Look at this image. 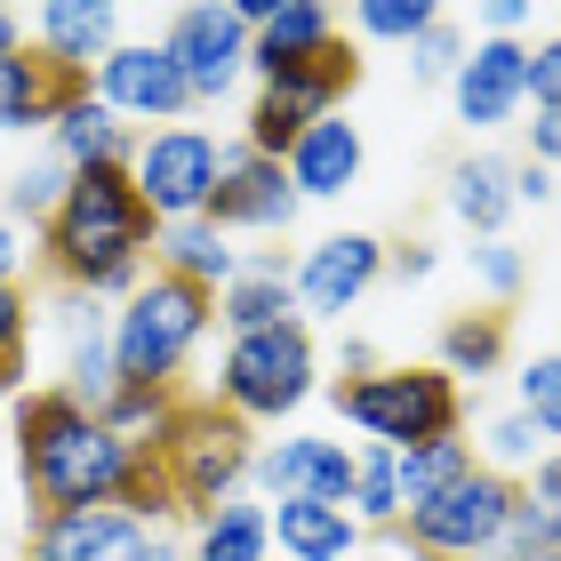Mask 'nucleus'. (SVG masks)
Masks as SVG:
<instances>
[{
    "label": "nucleus",
    "instance_id": "obj_35",
    "mask_svg": "<svg viewBox=\"0 0 561 561\" xmlns=\"http://www.w3.org/2000/svg\"><path fill=\"white\" fill-rule=\"evenodd\" d=\"M353 473H362V466H353V449L321 442V449H313V490H305V497H321V505H345V514H353Z\"/></svg>",
    "mask_w": 561,
    "mask_h": 561
},
{
    "label": "nucleus",
    "instance_id": "obj_12",
    "mask_svg": "<svg viewBox=\"0 0 561 561\" xmlns=\"http://www.w3.org/2000/svg\"><path fill=\"white\" fill-rule=\"evenodd\" d=\"M96 96L121 113V121H176L193 113V89L185 72H176V57L161 41H121L105 65H96Z\"/></svg>",
    "mask_w": 561,
    "mask_h": 561
},
{
    "label": "nucleus",
    "instance_id": "obj_8",
    "mask_svg": "<svg viewBox=\"0 0 561 561\" xmlns=\"http://www.w3.org/2000/svg\"><path fill=\"white\" fill-rule=\"evenodd\" d=\"M249 41H257V24H249L241 0H193L161 33V48L176 57V72H185V89H193V105H217L249 72Z\"/></svg>",
    "mask_w": 561,
    "mask_h": 561
},
{
    "label": "nucleus",
    "instance_id": "obj_1",
    "mask_svg": "<svg viewBox=\"0 0 561 561\" xmlns=\"http://www.w3.org/2000/svg\"><path fill=\"white\" fill-rule=\"evenodd\" d=\"M161 249V217L145 209L129 169H72V193L41 225V265L65 297H137Z\"/></svg>",
    "mask_w": 561,
    "mask_h": 561
},
{
    "label": "nucleus",
    "instance_id": "obj_22",
    "mask_svg": "<svg viewBox=\"0 0 561 561\" xmlns=\"http://www.w3.org/2000/svg\"><path fill=\"white\" fill-rule=\"evenodd\" d=\"M514 209H522V201H514V161H497V152H473V161L449 169V217L473 225L481 241H497V225L514 217Z\"/></svg>",
    "mask_w": 561,
    "mask_h": 561
},
{
    "label": "nucleus",
    "instance_id": "obj_10",
    "mask_svg": "<svg viewBox=\"0 0 561 561\" xmlns=\"http://www.w3.org/2000/svg\"><path fill=\"white\" fill-rule=\"evenodd\" d=\"M289 217H297L289 161H265V152H249V145H225L217 193H209V225L217 233H289Z\"/></svg>",
    "mask_w": 561,
    "mask_h": 561
},
{
    "label": "nucleus",
    "instance_id": "obj_19",
    "mask_svg": "<svg viewBox=\"0 0 561 561\" xmlns=\"http://www.w3.org/2000/svg\"><path fill=\"white\" fill-rule=\"evenodd\" d=\"M353 176H362V129L353 121H313V129L297 137V152H289V185H297V201H337V193H353Z\"/></svg>",
    "mask_w": 561,
    "mask_h": 561
},
{
    "label": "nucleus",
    "instance_id": "obj_32",
    "mask_svg": "<svg viewBox=\"0 0 561 561\" xmlns=\"http://www.w3.org/2000/svg\"><path fill=\"white\" fill-rule=\"evenodd\" d=\"M497 553H561V505H546V497L522 490V505H514V522H505V546H497Z\"/></svg>",
    "mask_w": 561,
    "mask_h": 561
},
{
    "label": "nucleus",
    "instance_id": "obj_33",
    "mask_svg": "<svg viewBox=\"0 0 561 561\" xmlns=\"http://www.w3.org/2000/svg\"><path fill=\"white\" fill-rule=\"evenodd\" d=\"M522 417L538 433H561V353H538L522 369Z\"/></svg>",
    "mask_w": 561,
    "mask_h": 561
},
{
    "label": "nucleus",
    "instance_id": "obj_15",
    "mask_svg": "<svg viewBox=\"0 0 561 561\" xmlns=\"http://www.w3.org/2000/svg\"><path fill=\"white\" fill-rule=\"evenodd\" d=\"M152 529L129 505H81V514H41L33 522V561H129Z\"/></svg>",
    "mask_w": 561,
    "mask_h": 561
},
{
    "label": "nucleus",
    "instance_id": "obj_41",
    "mask_svg": "<svg viewBox=\"0 0 561 561\" xmlns=\"http://www.w3.org/2000/svg\"><path fill=\"white\" fill-rule=\"evenodd\" d=\"M386 273H393V280H425V273H433V241H401V249H386Z\"/></svg>",
    "mask_w": 561,
    "mask_h": 561
},
{
    "label": "nucleus",
    "instance_id": "obj_40",
    "mask_svg": "<svg viewBox=\"0 0 561 561\" xmlns=\"http://www.w3.org/2000/svg\"><path fill=\"white\" fill-rule=\"evenodd\" d=\"M529 161H538V169H561V113H538V121H529Z\"/></svg>",
    "mask_w": 561,
    "mask_h": 561
},
{
    "label": "nucleus",
    "instance_id": "obj_49",
    "mask_svg": "<svg viewBox=\"0 0 561 561\" xmlns=\"http://www.w3.org/2000/svg\"><path fill=\"white\" fill-rule=\"evenodd\" d=\"M529 561H561V553H529Z\"/></svg>",
    "mask_w": 561,
    "mask_h": 561
},
{
    "label": "nucleus",
    "instance_id": "obj_3",
    "mask_svg": "<svg viewBox=\"0 0 561 561\" xmlns=\"http://www.w3.org/2000/svg\"><path fill=\"white\" fill-rule=\"evenodd\" d=\"M145 449H152V466H161L185 522H209L249 481V466H257V433H249V417L225 410V401H176V417Z\"/></svg>",
    "mask_w": 561,
    "mask_h": 561
},
{
    "label": "nucleus",
    "instance_id": "obj_18",
    "mask_svg": "<svg viewBox=\"0 0 561 561\" xmlns=\"http://www.w3.org/2000/svg\"><path fill=\"white\" fill-rule=\"evenodd\" d=\"M33 48L41 57H57V65H72V72H96L121 48V9L113 0H48V9L33 16Z\"/></svg>",
    "mask_w": 561,
    "mask_h": 561
},
{
    "label": "nucleus",
    "instance_id": "obj_46",
    "mask_svg": "<svg viewBox=\"0 0 561 561\" xmlns=\"http://www.w3.org/2000/svg\"><path fill=\"white\" fill-rule=\"evenodd\" d=\"M129 561H185V553H176V546H161V538H145V546H137Z\"/></svg>",
    "mask_w": 561,
    "mask_h": 561
},
{
    "label": "nucleus",
    "instance_id": "obj_39",
    "mask_svg": "<svg viewBox=\"0 0 561 561\" xmlns=\"http://www.w3.org/2000/svg\"><path fill=\"white\" fill-rule=\"evenodd\" d=\"M522 457H538V425L514 410V417H497V425H490V466L505 473V466H522Z\"/></svg>",
    "mask_w": 561,
    "mask_h": 561
},
{
    "label": "nucleus",
    "instance_id": "obj_11",
    "mask_svg": "<svg viewBox=\"0 0 561 561\" xmlns=\"http://www.w3.org/2000/svg\"><path fill=\"white\" fill-rule=\"evenodd\" d=\"M377 280H386V241H377V233H329L321 249L297 257V313L345 321Z\"/></svg>",
    "mask_w": 561,
    "mask_h": 561
},
{
    "label": "nucleus",
    "instance_id": "obj_13",
    "mask_svg": "<svg viewBox=\"0 0 561 561\" xmlns=\"http://www.w3.org/2000/svg\"><path fill=\"white\" fill-rule=\"evenodd\" d=\"M249 72H257L273 96H289L305 121H329L353 96V81H362V57H353L345 41H321V48H305V57H273V48L249 41Z\"/></svg>",
    "mask_w": 561,
    "mask_h": 561
},
{
    "label": "nucleus",
    "instance_id": "obj_43",
    "mask_svg": "<svg viewBox=\"0 0 561 561\" xmlns=\"http://www.w3.org/2000/svg\"><path fill=\"white\" fill-rule=\"evenodd\" d=\"M481 24H490V41H514L522 24H529V0H490V9H481Z\"/></svg>",
    "mask_w": 561,
    "mask_h": 561
},
{
    "label": "nucleus",
    "instance_id": "obj_42",
    "mask_svg": "<svg viewBox=\"0 0 561 561\" xmlns=\"http://www.w3.org/2000/svg\"><path fill=\"white\" fill-rule=\"evenodd\" d=\"M514 201H522V209H546V201H553V169L522 161V169H514Z\"/></svg>",
    "mask_w": 561,
    "mask_h": 561
},
{
    "label": "nucleus",
    "instance_id": "obj_44",
    "mask_svg": "<svg viewBox=\"0 0 561 561\" xmlns=\"http://www.w3.org/2000/svg\"><path fill=\"white\" fill-rule=\"evenodd\" d=\"M529 497L561 505V457H538V473H529Z\"/></svg>",
    "mask_w": 561,
    "mask_h": 561
},
{
    "label": "nucleus",
    "instance_id": "obj_38",
    "mask_svg": "<svg viewBox=\"0 0 561 561\" xmlns=\"http://www.w3.org/2000/svg\"><path fill=\"white\" fill-rule=\"evenodd\" d=\"M457 65H466V48H457L449 24H433V33L410 48V72H417V81H457Z\"/></svg>",
    "mask_w": 561,
    "mask_h": 561
},
{
    "label": "nucleus",
    "instance_id": "obj_5",
    "mask_svg": "<svg viewBox=\"0 0 561 561\" xmlns=\"http://www.w3.org/2000/svg\"><path fill=\"white\" fill-rule=\"evenodd\" d=\"M337 401V417H353L369 433V442L386 449H425V442H457L466 433V393H457V377L433 362V369H369V377H337L329 386Z\"/></svg>",
    "mask_w": 561,
    "mask_h": 561
},
{
    "label": "nucleus",
    "instance_id": "obj_7",
    "mask_svg": "<svg viewBox=\"0 0 561 561\" xmlns=\"http://www.w3.org/2000/svg\"><path fill=\"white\" fill-rule=\"evenodd\" d=\"M313 393V329L305 321H280V329H257V337H233L217 362V401L233 417H289L297 401Z\"/></svg>",
    "mask_w": 561,
    "mask_h": 561
},
{
    "label": "nucleus",
    "instance_id": "obj_31",
    "mask_svg": "<svg viewBox=\"0 0 561 561\" xmlns=\"http://www.w3.org/2000/svg\"><path fill=\"white\" fill-rule=\"evenodd\" d=\"M65 193H72V169L57 161V152H48V161H33V169H16V176H9V209H16V217H41V225L57 217V201H65Z\"/></svg>",
    "mask_w": 561,
    "mask_h": 561
},
{
    "label": "nucleus",
    "instance_id": "obj_45",
    "mask_svg": "<svg viewBox=\"0 0 561 561\" xmlns=\"http://www.w3.org/2000/svg\"><path fill=\"white\" fill-rule=\"evenodd\" d=\"M16 48H24V24H16L9 9H0V57H16Z\"/></svg>",
    "mask_w": 561,
    "mask_h": 561
},
{
    "label": "nucleus",
    "instance_id": "obj_26",
    "mask_svg": "<svg viewBox=\"0 0 561 561\" xmlns=\"http://www.w3.org/2000/svg\"><path fill=\"white\" fill-rule=\"evenodd\" d=\"M473 466H481V457H473L466 433H457V442H425V449H410V457H401V514H417V505H433L442 490H457Z\"/></svg>",
    "mask_w": 561,
    "mask_h": 561
},
{
    "label": "nucleus",
    "instance_id": "obj_9",
    "mask_svg": "<svg viewBox=\"0 0 561 561\" xmlns=\"http://www.w3.org/2000/svg\"><path fill=\"white\" fill-rule=\"evenodd\" d=\"M217 161H225V145L209 129H152V137H137L129 176H137L145 209L161 217V225H185V217H209Z\"/></svg>",
    "mask_w": 561,
    "mask_h": 561
},
{
    "label": "nucleus",
    "instance_id": "obj_20",
    "mask_svg": "<svg viewBox=\"0 0 561 561\" xmlns=\"http://www.w3.org/2000/svg\"><path fill=\"white\" fill-rule=\"evenodd\" d=\"M265 514H273V546H280V561H353V546H362V522H353L345 505L280 497V505H265Z\"/></svg>",
    "mask_w": 561,
    "mask_h": 561
},
{
    "label": "nucleus",
    "instance_id": "obj_6",
    "mask_svg": "<svg viewBox=\"0 0 561 561\" xmlns=\"http://www.w3.org/2000/svg\"><path fill=\"white\" fill-rule=\"evenodd\" d=\"M522 505V481L497 473V466H473L457 490H442L433 505H417V514H401L393 538L410 546L417 561H481L505 546V522H514Z\"/></svg>",
    "mask_w": 561,
    "mask_h": 561
},
{
    "label": "nucleus",
    "instance_id": "obj_30",
    "mask_svg": "<svg viewBox=\"0 0 561 561\" xmlns=\"http://www.w3.org/2000/svg\"><path fill=\"white\" fill-rule=\"evenodd\" d=\"M353 24H362L369 41H410V48H417L433 24H442V9H433V0H362Z\"/></svg>",
    "mask_w": 561,
    "mask_h": 561
},
{
    "label": "nucleus",
    "instance_id": "obj_16",
    "mask_svg": "<svg viewBox=\"0 0 561 561\" xmlns=\"http://www.w3.org/2000/svg\"><path fill=\"white\" fill-rule=\"evenodd\" d=\"M217 321L233 329V337H257V329H280L297 321V265L257 249V257H241V273L217 289Z\"/></svg>",
    "mask_w": 561,
    "mask_h": 561
},
{
    "label": "nucleus",
    "instance_id": "obj_14",
    "mask_svg": "<svg viewBox=\"0 0 561 561\" xmlns=\"http://www.w3.org/2000/svg\"><path fill=\"white\" fill-rule=\"evenodd\" d=\"M522 72H529V48L522 41H473L466 65H457V81H449L457 121H466V129H505V121L529 105Z\"/></svg>",
    "mask_w": 561,
    "mask_h": 561
},
{
    "label": "nucleus",
    "instance_id": "obj_21",
    "mask_svg": "<svg viewBox=\"0 0 561 561\" xmlns=\"http://www.w3.org/2000/svg\"><path fill=\"white\" fill-rule=\"evenodd\" d=\"M48 152H57L65 169H129L137 161V129L105 105V96H81V105L48 129Z\"/></svg>",
    "mask_w": 561,
    "mask_h": 561
},
{
    "label": "nucleus",
    "instance_id": "obj_2",
    "mask_svg": "<svg viewBox=\"0 0 561 561\" xmlns=\"http://www.w3.org/2000/svg\"><path fill=\"white\" fill-rule=\"evenodd\" d=\"M16 481L41 514H81V505H129L137 442L105 433L65 386H33L16 401Z\"/></svg>",
    "mask_w": 561,
    "mask_h": 561
},
{
    "label": "nucleus",
    "instance_id": "obj_36",
    "mask_svg": "<svg viewBox=\"0 0 561 561\" xmlns=\"http://www.w3.org/2000/svg\"><path fill=\"white\" fill-rule=\"evenodd\" d=\"M24 337H33V297L24 280H0V369L24 362Z\"/></svg>",
    "mask_w": 561,
    "mask_h": 561
},
{
    "label": "nucleus",
    "instance_id": "obj_28",
    "mask_svg": "<svg viewBox=\"0 0 561 561\" xmlns=\"http://www.w3.org/2000/svg\"><path fill=\"white\" fill-rule=\"evenodd\" d=\"M313 449H321V433H280V442H257V466H249V481L265 490V505L313 490Z\"/></svg>",
    "mask_w": 561,
    "mask_h": 561
},
{
    "label": "nucleus",
    "instance_id": "obj_4",
    "mask_svg": "<svg viewBox=\"0 0 561 561\" xmlns=\"http://www.w3.org/2000/svg\"><path fill=\"white\" fill-rule=\"evenodd\" d=\"M217 321V289H201V280H176L152 265L137 297H121L113 313V369L121 386H176V369L193 362V345L209 337Z\"/></svg>",
    "mask_w": 561,
    "mask_h": 561
},
{
    "label": "nucleus",
    "instance_id": "obj_37",
    "mask_svg": "<svg viewBox=\"0 0 561 561\" xmlns=\"http://www.w3.org/2000/svg\"><path fill=\"white\" fill-rule=\"evenodd\" d=\"M522 96H529V105H538V113H561V41H538V48H529Z\"/></svg>",
    "mask_w": 561,
    "mask_h": 561
},
{
    "label": "nucleus",
    "instance_id": "obj_23",
    "mask_svg": "<svg viewBox=\"0 0 561 561\" xmlns=\"http://www.w3.org/2000/svg\"><path fill=\"white\" fill-rule=\"evenodd\" d=\"M185 561H273V514L249 497H225L209 522H193Z\"/></svg>",
    "mask_w": 561,
    "mask_h": 561
},
{
    "label": "nucleus",
    "instance_id": "obj_27",
    "mask_svg": "<svg viewBox=\"0 0 561 561\" xmlns=\"http://www.w3.org/2000/svg\"><path fill=\"white\" fill-rule=\"evenodd\" d=\"M353 522L362 529H401V449L369 442L362 457H353Z\"/></svg>",
    "mask_w": 561,
    "mask_h": 561
},
{
    "label": "nucleus",
    "instance_id": "obj_17",
    "mask_svg": "<svg viewBox=\"0 0 561 561\" xmlns=\"http://www.w3.org/2000/svg\"><path fill=\"white\" fill-rule=\"evenodd\" d=\"M57 386L81 401V410L96 417L113 401V386H121V369H113V313L96 297H72L65 305V377Z\"/></svg>",
    "mask_w": 561,
    "mask_h": 561
},
{
    "label": "nucleus",
    "instance_id": "obj_34",
    "mask_svg": "<svg viewBox=\"0 0 561 561\" xmlns=\"http://www.w3.org/2000/svg\"><path fill=\"white\" fill-rule=\"evenodd\" d=\"M473 280L497 297V313H505V305L522 297V280H529V257H522L514 241H481V249H473Z\"/></svg>",
    "mask_w": 561,
    "mask_h": 561
},
{
    "label": "nucleus",
    "instance_id": "obj_29",
    "mask_svg": "<svg viewBox=\"0 0 561 561\" xmlns=\"http://www.w3.org/2000/svg\"><path fill=\"white\" fill-rule=\"evenodd\" d=\"M305 129H313V121H305L289 96H273V89H265L257 105H249V137H241V145H249V152H265V161H289Z\"/></svg>",
    "mask_w": 561,
    "mask_h": 561
},
{
    "label": "nucleus",
    "instance_id": "obj_25",
    "mask_svg": "<svg viewBox=\"0 0 561 561\" xmlns=\"http://www.w3.org/2000/svg\"><path fill=\"white\" fill-rule=\"evenodd\" d=\"M505 345H514V321H505V313H457V321H442V369L449 377H490L505 362Z\"/></svg>",
    "mask_w": 561,
    "mask_h": 561
},
{
    "label": "nucleus",
    "instance_id": "obj_47",
    "mask_svg": "<svg viewBox=\"0 0 561 561\" xmlns=\"http://www.w3.org/2000/svg\"><path fill=\"white\" fill-rule=\"evenodd\" d=\"M0 280H16V233L0 225Z\"/></svg>",
    "mask_w": 561,
    "mask_h": 561
},
{
    "label": "nucleus",
    "instance_id": "obj_48",
    "mask_svg": "<svg viewBox=\"0 0 561 561\" xmlns=\"http://www.w3.org/2000/svg\"><path fill=\"white\" fill-rule=\"evenodd\" d=\"M481 561H529V553H481Z\"/></svg>",
    "mask_w": 561,
    "mask_h": 561
},
{
    "label": "nucleus",
    "instance_id": "obj_24",
    "mask_svg": "<svg viewBox=\"0 0 561 561\" xmlns=\"http://www.w3.org/2000/svg\"><path fill=\"white\" fill-rule=\"evenodd\" d=\"M152 265L176 273V280H201V289H225V280L241 273V257L225 249V233L209 217H185V225H161V249H152Z\"/></svg>",
    "mask_w": 561,
    "mask_h": 561
}]
</instances>
